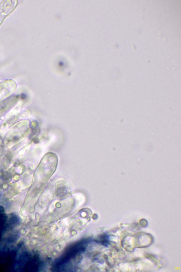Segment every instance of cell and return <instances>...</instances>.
Segmentation results:
<instances>
[{
  "mask_svg": "<svg viewBox=\"0 0 181 272\" xmlns=\"http://www.w3.org/2000/svg\"><path fill=\"white\" fill-rule=\"evenodd\" d=\"M66 188L64 187H61L59 188L57 190V192L60 195H64L66 193Z\"/></svg>",
  "mask_w": 181,
  "mask_h": 272,
  "instance_id": "1",
  "label": "cell"
}]
</instances>
